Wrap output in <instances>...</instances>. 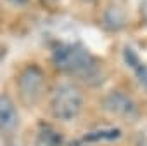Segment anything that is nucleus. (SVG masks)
<instances>
[{"label":"nucleus","mask_w":147,"mask_h":146,"mask_svg":"<svg viewBox=\"0 0 147 146\" xmlns=\"http://www.w3.org/2000/svg\"><path fill=\"white\" fill-rule=\"evenodd\" d=\"M54 64L66 75H75L88 84H99L104 77L99 61L82 44H61L52 52Z\"/></svg>","instance_id":"f257e3e1"},{"label":"nucleus","mask_w":147,"mask_h":146,"mask_svg":"<svg viewBox=\"0 0 147 146\" xmlns=\"http://www.w3.org/2000/svg\"><path fill=\"white\" fill-rule=\"evenodd\" d=\"M18 91L24 101L35 103L45 91V75L42 68L35 64L26 66L18 77Z\"/></svg>","instance_id":"20e7f679"},{"label":"nucleus","mask_w":147,"mask_h":146,"mask_svg":"<svg viewBox=\"0 0 147 146\" xmlns=\"http://www.w3.org/2000/svg\"><path fill=\"white\" fill-rule=\"evenodd\" d=\"M119 136V130L114 129H107V130H99L95 134H88L85 139L87 141H99V139H116Z\"/></svg>","instance_id":"6e6552de"},{"label":"nucleus","mask_w":147,"mask_h":146,"mask_svg":"<svg viewBox=\"0 0 147 146\" xmlns=\"http://www.w3.org/2000/svg\"><path fill=\"white\" fill-rule=\"evenodd\" d=\"M102 108L126 122H135L140 117V108L133 98H130L123 91H111L102 98Z\"/></svg>","instance_id":"7ed1b4c3"},{"label":"nucleus","mask_w":147,"mask_h":146,"mask_svg":"<svg viewBox=\"0 0 147 146\" xmlns=\"http://www.w3.org/2000/svg\"><path fill=\"white\" fill-rule=\"evenodd\" d=\"M9 2H12V4H16V5H24L28 0H9Z\"/></svg>","instance_id":"1a4fd4ad"},{"label":"nucleus","mask_w":147,"mask_h":146,"mask_svg":"<svg viewBox=\"0 0 147 146\" xmlns=\"http://www.w3.org/2000/svg\"><path fill=\"white\" fill-rule=\"evenodd\" d=\"M18 127H19V113L14 101L5 94H0V134L12 136L16 134Z\"/></svg>","instance_id":"39448f33"},{"label":"nucleus","mask_w":147,"mask_h":146,"mask_svg":"<svg viewBox=\"0 0 147 146\" xmlns=\"http://www.w3.org/2000/svg\"><path fill=\"white\" fill-rule=\"evenodd\" d=\"M85 2H95V0H85Z\"/></svg>","instance_id":"9d476101"},{"label":"nucleus","mask_w":147,"mask_h":146,"mask_svg":"<svg viewBox=\"0 0 147 146\" xmlns=\"http://www.w3.org/2000/svg\"><path fill=\"white\" fill-rule=\"evenodd\" d=\"M125 59H126V63L131 66V70L135 71L137 78L147 87V66L142 63V59H140L131 49H125Z\"/></svg>","instance_id":"423d86ee"},{"label":"nucleus","mask_w":147,"mask_h":146,"mask_svg":"<svg viewBox=\"0 0 147 146\" xmlns=\"http://www.w3.org/2000/svg\"><path fill=\"white\" fill-rule=\"evenodd\" d=\"M83 110V94L75 84H61L50 98L52 117L61 122H73Z\"/></svg>","instance_id":"f03ea898"},{"label":"nucleus","mask_w":147,"mask_h":146,"mask_svg":"<svg viewBox=\"0 0 147 146\" xmlns=\"http://www.w3.org/2000/svg\"><path fill=\"white\" fill-rule=\"evenodd\" d=\"M35 146H62V139L55 130L49 127H42L40 132L36 134Z\"/></svg>","instance_id":"0eeeda50"}]
</instances>
